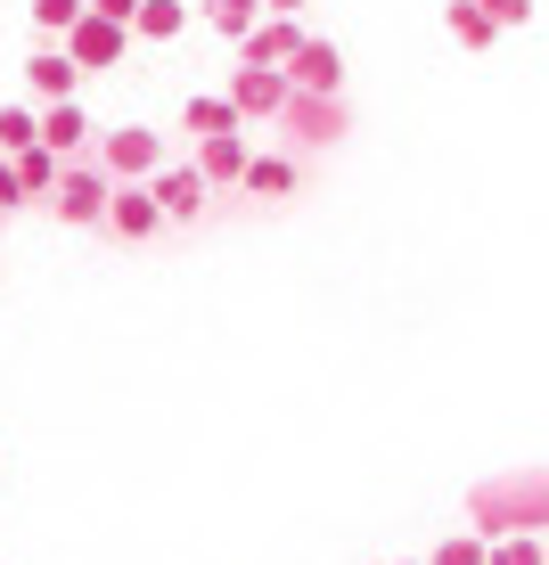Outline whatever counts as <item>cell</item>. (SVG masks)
I'll return each instance as SVG.
<instances>
[{
  "label": "cell",
  "mask_w": 549,
  "mask_h": 565,
  "mask_svg": "<svg viewBox=\"0 0 549 565\" xmlns=\"http://www.w3.org/2000/svg\"><path fill=\"white\" fill-rule=\"evenodd\" d=\"M467 524L484 541H508V533H541L549 541V467H517V476H484L467 492Z\"/></svg>",
  "instance_id": "1"
},
{
  "label": "cell",
  "mask_w": 549,
  "mask_h": 565,
  "mask_svg": "<svg viewBox=\"0 0 549 565\" xmlns=\"http://www.w3.org/2000/svg\"><path fill=\"white\" fill-rule=\"evenodd\" d=\"M279 131H296L304 148H337L345 131H352V107H345V90H287V107H279Z\"/></svg>",
  "instance_id": "2"
},
{
  "label": "cell",
  "mask_w": 549,
  "mask_h": 565,
  "mask_svg": "<svg viewBox=\"0 0 549 565\" xmlns=\"http://www.w3.org/2000/svg\"><path fill=\"white\" fill-rule=\"evenodd\" d=\"M107 198H115V181H107V164L99 156H66V172H57V189H50V213L57 222H107Z\"/></svg>",
  "instance_id": "3"
},
{
  "label": "cell",
  "mask_w": 549,
  "mask_h": 565,
  "mask_svg": "<svg viewBox=\"0 0 549 565\" xmlns=\"http://www.w3.org/2000/svg\"><path fill=\"white\" fill-rule=\"evenodd\" d=\"M230 107L246 115V124H279V107H287V74L279 66H230V90H222Z\"/></svg>",
  "instance_id": "4"
},
{
  "label": "cell",
  "mask_w": 549,
  "mask_h": 565,
  "mask_svg": "<svg viewBox=\"0 0 549 565\" xmlns=\"http://www.w3.org/2000/svg\"><path fill=\"white\" fill-rule=\"evenodd\" d=\"M124 50H131V25H107V17H91V9L66 25V57H74L83 74H99V66H124Z\"/></svg>",
  "instance_id": "5"
},
{
  "label": "cell",
  "mask_w": 549,
  "mask_h": 565,
  "mask_svg": "<svg viewBox=\"0 0 549 565\" xmlns=\"http://www.w3.org/2000/svg\"><path fill=\"white\" fill-rule=\"evenodd\" d=\"M91 156L107 164V181H148V172L165 164V140H156V131H140V124H124V131H107Z\"/></svg>",
  "instance_id": "6"
},
{
  "label": "cell",
  "mask_w": 549,
  "mask_h": 565,
  "mask_svg": "<svg viewBox=\"0 0 549 565\" xmlns=\"http://www.w3.org/2000/svg\"><path fill=\"white\" fill-rule=\"evenodd\" d=\"M148 189H156V205H165V222H198L205 198H213L198 164H156V172H148Z\"/></svg>",
  "instance_id": "7"
},
{
  "label": "cell",
  "mask_w": 549,
  "mask_h": 565,
  "mask_svg": "<svg viewBox=\"0 0 549 565\" xmlns=\"http://www.w3.org/2000/svg\"><path fill=\"white\" fill-rule=\"evenodd\" d=\"M107 230H115V238H156V230H165V205H156V189H148V181H115Z\"/></svg>",
  "instance_id": "8"
},
{
  "label": "cell",
  "mask_w": 549,
  "mask_h": 565,
  "mask_svg": "<svg viewBox=\"0 0 549 565\" xmlns=\"http://www.w3.org/2000/svg\"><path fill=\"white\" fill-rule=\"evenodd\" d=\"M304 42H312V33L296 25V17H263V25L239 42V66H279V74H287V57H296Z\"/></svg>",
  "instance_id": "9"
},
{
  "label": "cell",
  "mask_w": 549,
  "mask_h": 565,
  "mask_svg": "<svg viewBox=\"0 0 549 565\" xmlns=\"http://www.w3.org/2000/svg\"><path fill=\"white\" fill-rule=\"evenodd\" d=\"M246 164H254V156H246L239 131H213V140H198V172H205L213 198H222V189H239V181H246Z\"/></svg>",
  "instance_id": "10"
},
{
  "label": "cell",
  "mask_w": 549,
  "mask_h": 565,
  "mask_svg": "<svg viewBox=\"0 0 549 565\" xmlns=\"http://www.w3.org/2000/svg\"><path fill=\"white\" fill-rule=\"evenodd\" d=\"M287 90H345V57L328 42H304L296 57H287Z\"/></svg>",
  "instance_id": "11"
},
{
  "label": "cell",
  "mask_w": 549,
  "mask_h": 565,
  "mask_svg": "<svg viewBox=\"0 0 549 565\" xmlns=\"http://www.w3.org/2000/svg\"><path fill=\"white\" fill-rule=\"evenodd\" d=\"M83 140H91V115L74 107V99H50V107H42V148H57V156H83Z\"/></svg>",
  "instance_id": "12"
},
{
  "label": "cell",
  "mask_w": 549,
  "mask_h": 565,
  "mask_svg": "<svg viewBox=\"0 0 549 565\" xmlns=\"http://www.w3.org/2000/svg\"><path fill=\"white\" fill-rule=\"evenodd\" d=\"M25 83L42 90V99H74V83H83V66H74L66 50H33V57H25Z\"/></svg>",
  "instance_id": "13"
},
{
  "label": "cell",
  "mask_w": 549,
  "mask_h": 565,
  "mask_svg": "<svg viewBox=\"0 0 549 565\" xmlns=\"http://www.w3.org/2000/svg\"><path fill=\"white\" fill-rule=\"evenodd\" d=\"M198 17L222 33V42H246V33L263 25V0H198Z\"/></svg>",
  "instance_id": "14"
},
{
  "label": "cell",
  "mask_w": 549,
  "mask_h": 565,
  "mask_svg": "<svg viewBox=\"0 0 549 565\" xmlns=\"http://www.w3.org/2000/svg\"><path fill=\"white\" fill-rule=\"evenodd\" d=\"M189 0H140V17H131V33H140V42H172V33L189 25Z\"/></svg>",
  "instance_id": "15"
},
{
  "label": "cell",
  "mask_w": 549,
  "mask_h": 565,
  "mask_svg": "<svg viewBox=\"0 0 549 565\" xmlns=\"http://www.w3.org/2000/svg\"><path fill=\"white\" fill-rule=\"evenodd\" d=\"M9 164H17V181H25V198H50V189H57V172H66V156L33 140L25 156H9Z\"/></svg>",
  "instance_id": "16"
},
{
  "label": "cell",
  "mask_w": 549,
  "mask_h": 565,
  "mask_svg": "<svg viewBox=\"0 0 549 565\" xmlns=\"http://www.w3.org/2000/svg\"><path fill=\"white\" fill-rule=\"evenodd\" d=\"M239 189H254V198H296V164H287V156H254Z\"/></svg>",
  "instance_id": "17"
},
{
  "label": "cell",
  "mask_w": 549,
  "mask_h": 565,
  "mask_svg": "<svg viewBox=\"0 0 549 565\" xmlns=\"http://www.w3.org/2000/svg\"><path fill=\"white\" fill-rule=\"evenodd\" d=\"M443 25H451V42H460V50H493V17H484L476 0H451Z\"/></svg>",
  "instance_id": "18"
},
{
  "label": "cell",
  "mask_w": 549,
  "mask_h": 565,
  "mask_svg": "<svg viewBox=\"0 0 549 565\" xmlns=\"http://www.w3.org/2000/svg\"><path fill=\"white\" fill-rule=\"evenodd\" d=\"M181 124H189V131H198V140H213V131H239V124H246V115H239V107H230V99H189V107H181Z\"/></svg>",
  "instance_id": "19"
},
{
  "label": "cell",
  "mask_w": 549,
  "mask_h": 565,
  "mask_svg": "<svg viewBox=\"0 0 549 565\" xmlns=\"http://www.w3.org/2000/svg\"><path fill=\"white\" fill-rule=\"evenodd\" d=\"M33 140H42V115L33 107H0V156H25Z\"/></svg>",
  "instance_id": "20"
},
{
  "label": "cell",
  "mask_w": 549,
  "mask_h": 565,
  "mask_svg": "<svg viewBox=\"0 0 549 565\" xmlns=\"http://www.w3.org/2000/svg\"><path fill=\"white\" fill-rule=\"evenodd\" d=\"M484 565H549V541L541 533H508V541L484 550Z\"/></svg>",
  "instance_id": "21"
},
{
  "label": "cell",
  "mask_w": 549,
  "mask_h": 565,
  "mask_svg": "<svg viewBox=\"0 0 549 565\" xmlns=\"http://www.w3.org/2000/svg\"><path fill=\"white\" fill-rule=\"evenodd\" d=\"M484 550H493L484 533H451V541H443V550L426 557V565H484Z\"/></svg>",
  "instance_id": "22"
},
{
  "label": "cell",
  "mask_w": 549,
  "mask_h": 565,
  "mask_svg": "<svg viewBox=\"0 0 549 565\" xmlns=\"http://www.w3.org/2000/svg\"><path fill=\"white\" fill-rule=\"evenodd\" d=\"M83 9H91V0H33V25H42V33H66Z\"/></svg>",
  "instance_id": "23"
},
{
  "label": "cell",
  "mask_w": 549,
  "mask_h": 565,
  "mask_svg": "<svg viewBox=\"0 0 549 565\" xmlns=\"http://www.w3.org/2000/svg\"><path fill=\"white\" fill-rule=\"evenodd\" d=\"M484 17H493V33H508V25H534V9L541 0H476Z\"/></svg>",
  "instance_id": "24"
},
{
  "label": "cell",
  "mask_w": 549,
  "mask_h": 565,
  "mask_svg": "<svg viewBox=\"0 0 549 565\" xmlns=\"http://www.w3.org/2000/svg\"><path fill=\"white\" fill-rule=\"evenodd\" d=\"M17 205H25V181H17V164L0 156V213H17Z\"/></svg>",
  "instance_id": "25"
},
{
  "label": "cell",
  "mask_w": 549,
  "mask_h": 565,
  "mask_svg": "<svg viewBox=\"0 0 549 565\" xmlns=\"http://www.w3.org/2000/svg\"><path fill=\"white\" fill-rule=\"evenodd\" d=\"M91 17H107V25H131V17H140V0H91Z\"/></svg>",
  "instance_id": "26"
},
{
  "label": "cell",
  "mask_w": 549,
  "mask_h": 565,
  "mask_svg": "<svg viewBox=\"0 0 549 565\" xmlns=\"http://www.w3.org/2000/svg\"><path fill=\"white\" fill-rule=\"evenodd\" d=\"M304 9V0H263V17H296Z\"/></svg>",
  "instance_id": "27"
},
{
  "label": "cell",
  "mask_w": 549,
  "mask_h": 565,
  "mask_svg": "<svg viewBox=\"0 0 549 565\" xmlns=\"http://www.w3.org/2000/svg\"><path fill=\"white\" fill-rule=\"evenodd\" d=\"M410 565H419V557H410Z\"/></svg>",
  "instance_id": "28"
}]
</instances>
